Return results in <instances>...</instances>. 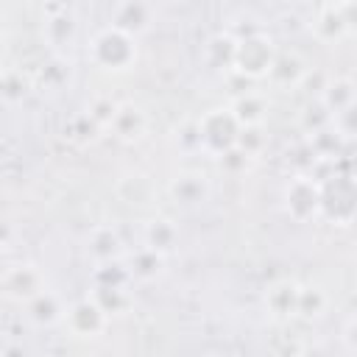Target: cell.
Segmentation results:
<instances>
[{
    "label": "cell",
    "instance_id": "cell-1",
    "mask_svg": "<svg viewBox=\"0 0 357 357\" xmlns=\"http://www.w3.org/2000/svg\"><path fill=\"white\" fill-rule=\"evenodd\" d=\"M89 56L98 67L103 70H126L131 67V61L137 59V45H134V36L109 25L103 28L95 39H92V47H89Z\"/></svg>",
    "mask_w": 357,
    "mask_h": 357
},
{
    "label": "cell",
    "instance_id": "cell-2",
    "mask_svg": "<svg viewBox=\"0 0 357 357\" xmlns=\"http://www.w3.org/2000/svg\"><path fill=\"white\" fill-rule=\"evenodd\" d=\"M276 53L273 45L262 36V33H248L245 39H237V59H234V70L243 73L245 78H259L271 73Z\"/></svg>",
    "mask_w": 357,
    "mask_h": 357
},
{
    "label": "cell",
    "instance_id": "cell-3",
    "mask_svg": "<svg viewBox=\"0 0 357 357\" xmlns=\"http://www.w3.org/2000/svg\"><path fill=\"white\" fill-rule=\"evenodd\" d=\"M198 126H201L204 145L215 148L218 153L229 151V148L234 145L237 134H240V123L231 117L229 109H212V112H206V114L198 120Z\"/></svg>",
    "mask_w": 357,
    "mask_h": 357
},
{
    "label": "cell",
    "instance_id": "cell-4",
    "mask_svg": "<svg viewBox=\"0 0 357 357\" xmlns=\"http://www.w3.org/2000/svg\"><path fill=\"white\" fill-rule=\"evenodd\" d=\"M284 201H287V209L293 218L298 220H307L310 215H315L321 209V187L307 178V176H298L287 184L284 190Z\"/></svg>",
    "mask_w": 357,
    "mask_h": 357
},
{
    "label": "cell",
    "instance_id": "cell-5",
    "mask_svg": "<svg viewBox=\"0 0 357 357\" xmlns=\"http://www.w3.org/2000/svg\"><path fill=\"white\" fill-rule=\"evenodd\" d=\"M64 321H67V326H70V332H73V335L95 337V335L106 326V312H103L95 301L84 298V301H78V304H73V307L67 310Z\"/></svg>",
    "mask_w": 357,
    "mask_h": 357
},
{
    "label": "cell",
    "instance_id": "cell-6",
    "mask_svg": "<svg viewBox=\"0 0 357 357\" xmlns=\"http://www.w3.org/2000/svg\"><path fill=\"white\" fill-rule=\"evenodd\" d=\"M3 287L11 298H20V301H31L36 298L42 290V276L33 265H17V268H8L6 276H3Z\"/></svg>",
    "mask_w": 357,
    "mask_h": 357
},
{
    "label": "cell",
    "instance_id": "cell-7",
    "mask_svg": "<svg viewBox=\"0 0 357 357\" xmlns=\"http://www.w3.org/2000/svg\"><path fill=\"white\" fill-rule=\"evenodd\" d=\"M112 131L120 139H126V142L142 137V131H145V114H142V109L134 106V103H117V112H114V120H112Z\"/></svg>",
    "mask_w": 357,
    "mask_h": 357
},
{
    "label": "cell",
    "instance_id": "cell-8",
    "mask_svg": "<svg viewBox=\"0 0 357 357\" xmlns=\"http://www.w3.org/2000/svg\"><path fill=\"white\" fill-rule=\"evenodd\" d=\"M312 31H315V36H318L321 42H335V39H340V36L349 31V25H346V20H343V14H340V6H335V3L321 6V8H318V17H315V22H312Z\"/></svg>",
    "mask_w": 357,
    "mask_h": 357
},
{
    "label": "cell",
    "instance_id": "cell-9",
    "mask_svg": "<svg viewBox=\"0 0 357 357\" xmlns=\"http://www.w3.org/2000/svg\"><path fill=\"white\" fill-rule=\"evenodd\" d=\"M231 117L240 123V126H262V117L268 112V103L259 92H245L240 98L231 100Z\"/></svg>",
    "mask_w": 357,
    "mask_h": 357
},
{
    "label": "cell",
    "instance_id": "cell-10",
    "mask_svg": "<svg viewBox=\"0 0 357 357\" xmlns=\"http://www.w3.org/2000/svg\"><path fill=\"white\" fill-rule=\"evenodd\" d=\"M304 73H307V67L296 53H276L268 78L279 86H290V84H301Z\"/></svg>",
    "mask_w": 357,
    "mask_h": 357
},
{
    "label": "cell",
    "instance_id": "cell-11",
    "mask_svg": "<svg viewBox=\"0 0 357 357\" xmlns=\"http://www.w3.org/2000/svg\"><path fill=\"white\" fill-rule=\"evenodd\" d=\"M120 251H123V243H120V237H117V231L112 226H98L92 231V237H89V254L98 262L109 265V262H114L120 257Z\"/></svg>",
    "mask_w": 357,
    "mask_h": 357
},
{
    "label": "cell",
    "instance_id": "cell-12",
    "mask_svg": "<svg viewBox=\"0 0 357 357\" xmlns=\"http://www.w3.org/2000/svg\"><path fill=\"white\" fill-rule=\"evenodd\" d=\"M326 109H329V114L335 117V114H340L343 109H349L351 103H357V89H354V84L349 81V78H335V81H329V86L324 89V95L318 98Z\"/></svg>",
    "mask_w": 357,
    "mask_h": 357
},
{
    "label": "cell",
    "instance_id": "cell-13",
    "mask_svg": "<svg viewBox=\"0 0 357 357\" xmlns=\"http://www.w3.org/2000/svg\"><path fill=\"white\" fill-rule=\"evenodd\" d=\"M148 22H151V6H145V3H123L114 8V28H120L131 36L139 33Z\"/></svg>",
    "mask_w": 357,
    "mask_h": 357
},
{
    "label": "cell",
    "instance_id": "cell-14",
    "mask_svg": "<svg viewBox=\"0 0 357 357\" xmlns=\"http://www.w3.org/2000/svg\"><path fill=\"white\" fill-rule=\"evenodd\" d=\"M170 192L181 204H198L206 195V178L201 173H181V176L173 178Z\"/></svg>",
    "mask_w": 357,
    "mask_h": 357
},
{
    "label": "cell",
    "instance_id": "cell-15",
    "mask_svg": "<svg viewBox=\"0 0 357 357\" xmlns=\"http://www.w3.org/2000/svg\"><path fill=\"white\" fill-rule=\"evenodd\" d=\"M265 304L273 315H293L298 307V287L293 282H279L268 290Z\"/></svg>",
    "mask_w": 357,
    "mask_h": 357
},
{
    "label": "cell",
    "instance_id": "cell-16",
    "mask_svg": "<svg viewBox=\"0 0 357 357\" xmlns=\"http://www.w3.org/2000/svg\"><path fill=\"white\" fill-rule=\"evenodd\" d=\"M176 237H178L176 226L170 220H165V218H153L145 226V245L153 248V251H159V254L170 251L176 245Z\"/></svg>",
    "mask_w": 357,
    "mask_h": 357
},
{
    "label": "cell",
    "instance_id": "cell-17",
    "mask_svg": "<svg viewBox=\"0 0 357 357\" xmlns=\"http://www.w3.org/2000/svg\"><path fill=\"white\" fill-rule=\"evenodd\" d=\"M92 301H95L106 315H114V312H123V310H126L128 296H126L123 284H98Z\"/></svg>",
    "mask_w": 357,
    "mask_h": 357
},
{
    "label": "cell",
    "instance_id": "cell-18",
    "mask_svg": "<svg viewBox=\"0 0 357 357\" xmlns=\"http://www.w3.org/2000/svg\"><path fill=\"white\" fill-rule=\"evenodd\" d=\"M28 312H31V318L36 324H53V321L61 318V304H59V298L53 293L45 290V293H39L36 298L28 301Z\"/></svg>",
    "mask_w": 357,
    "mask_h": 357
},
{
    "label": "cell",
    "instance_id": "cell-19",
    "mask_svg": "<svg viewBox=\"0 0 357 357\" xmlns=\"http://www.w3.org/2000/svg\"><path fill=\"white\" fill-rule=\"evenodd\" d=\"M206 53H209V61L215 67H231L234 70V59H237V39L220 33L215 36L209 45H206Z\"/></svg>",
    "mask_w": 357,
    "mask_h": 357
},
{
    "label": "cell",
    "instance_id": "cell-20",
    "mask_svg": "<svg viewBox=\"0 0 357 357\" xmlns=\"http://www.w3.org/2000/svg\"><path fill=\"white\" fill-rule=\"evenodd\" d=\"M162 271V254L153 251V248H139L131 254V273L139 276V279H153L156 273Z\"/></svg>",
    "mask_w": 357,
    "mask_h": 357
},
{
    "label": "cell",
    "instance_id": "cell-21",
    "mask_svg": "<svg viewBox=\"0 0 357 357\" xmlns=\"http://www.w3.org/2000/svg\"><path fill=\"white\" fill-rule=\"evenodd\" d=\"M301 126H304V131L312 137V134H318V131H326V128H332V114H329V109L318 100V103H310L304 112H301Z\"/></svg>",
    "mask_w": 357,
    "mask_h": 357
},
{
    "label": "cell",
    "instance_id": "cell-22",
    "mask_svg": "<svg viewBox=\"0 0 357 357\" xmlns=\"http://www.w3.org/2000/svg\"><path fill=\"white\" fill-rule=\"evenodd\" d=\"M324 307H326V296L318 287H298V307H296L298 315L315 318L324 312Z\"/></svg>",
    "mask_w": 357,
    "mask_h": 357
},
{
    "label": "cell",
    "instance_id": "cell-23",
    "mask_svg": "<svg viewBox=\"0 0 357 357\" xmlns=\"http://www.w3.org/2000/svg\"><path fill=\"white\" fill-rule=\"evenodd\" d=\"M75 36V20L67 14V8L59 14V17H50L47 20V39L56 42V45H64Z\"/></svg>",
    "mask_w": 357,
    "mask_h": 357
},
{
    "label": "cell",
    "instance_id": "cell-24",
    "mask_svg": "<svg viewBox=\"0 0 357 357\" xmlns=\"http://www.w3.org/2000/svg\"><path fill=\"white\" fill-rule=\"evenodd\" d=\"M234 145H237L243 153L257 156V153L262 151V145H265V131H262V126H240V134H237Z\"/></svg>",
    "mask_w": 357,
    "mask_h": 357
},
{
    "label": "cell",
    "instance_id": "cell-25",
    "mask_svg": "<svg viewBox=\"0 0 357 357\" xmlns=\"http://www.w3.org/2000/svg\"><path fill=\"white\" fill-rule=\"evenodd\" d=\"M340 134L335 131V128H326V131H318V134H312V151L318 153V156H335L337 153V145H340Z\"/></svg>",
    "mask_w": 357,
    "mask_h": 357
},
{
    "label": "cell",
    "instance_id": "cell-26",
    "mask_svg": "<svg viewBox=\"0 0 357 357\" xmlns=\"http://www.w3.org/2000/svg\"><path fill=\"white\" fill-rule=\"evenodd\" d=\"M218 162H220V167H223L226 173H243V170L248 167L251 156H248V153H243V151H240L237 145H231L229 151L218 153Z\"/></svg>",
    "mask_w": 357,
    "mask_h": 357
},
{
    "label": "cell",
    "instance_id": "cell-27",
    "mask_svg": "<svg viewBox=\"0 0 357 357\" xmlns=\"http://www.w3.org/2000/svg\"><path fill=\"white\" fill-rule=\"evenodd\" d=\"M332 128L340 137H357V103H351L349 109H343L340 114L332 117Z\"/></svg>",
    "mask_w": 357,
    "mask_h": 357
},
{
    "label": "cell",
    "instance_id": "cell-28",
    "mask_svg": "<svg viewBox=\"0 0 357 357\" xmlns=\"http://www.w3.org/2000/svg\"><path fill=\"white\" fill-rule=\"evenodd\" d=\"M114 112H117V103H112L109 98H95L92 106H89V117H92V123H98V126H112Z\"/></svg>",
    "mask_w": 357,
    "mask_h": 357
},
{
    "label": "cell",
    "instance_id": "cell-29",
    "mask_svg": "<svg viewBox=\"0 0 357 357\" xmlns=\"http://www.w3.org/2000/svg\"><path fill=\"white\" fill-rule=\"evenodd\" d=\"M301 86H307V92H315V95L321 98L324 89L329 86V78H326L321 70H310V67H307V73H304V78H301Z\"/></svg>",
    "mask_w": 357,
    "mask_h": 357
},
{
    "label": "cell",
    "instance_id": "cell-30",
    "mask_svg": "<svg viewBox=\"0 0 357 357\" xmlns=\"http://www.w3.org/2000/svg\"><path fill=\"white\" fill-rule=\"evenodd\" d=\"M178 142H181V148H201L204 145V137H201V126L198 123H187L181 131H178Z\"/></svg>",
    "mask_w": 357,
    "mask_h": 357
},
{
    "label": "cell",
    "instance_id": "cell-31",
    "mask_svg": "<svg viewBox=\"0 0 357 357\" xmlns=\"http://www.w3.org/2000/svg\"><path fill=\"white\" fill-rule=\"evenodd\" d=\"M343 343L349 346V351L357 354V318H349L343 326Z\"/></svg>",
    "mask_w": 357,
    "mask_h": 357
},
{
    "label": "cell",
    "instance_id": "cell-32",
    "mask_svg": "<svg viewBox=\"0 0 357 357\" xmlns=\"http://www.w3.org/2000/svg\"><path fill=\"white\" fill-rule=\"evenodd\" d=\"M337 6H340V14H343L346 25H349V28L357 25V3H337Z\"/></svg>",
    "mask_w": 357,
    "mask_h": 357
}]
</instances>
